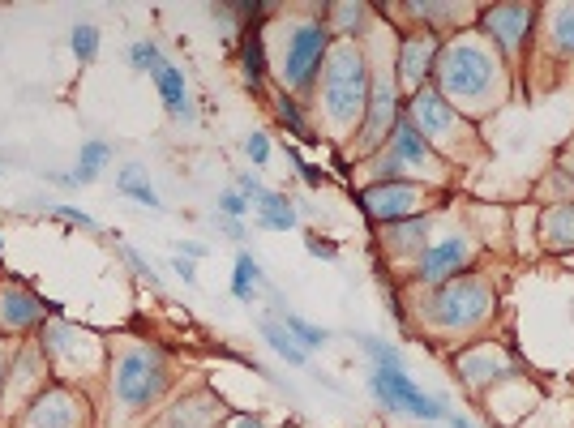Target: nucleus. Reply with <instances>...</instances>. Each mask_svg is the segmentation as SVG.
I'll return each instance as SVG.
<instances>
[{"label": "nucleus", "instance_id": "nucleus-24", "mask_svg": "<svg viewBox=\"0 0 574 428\" xmlns=\"http://www.w3.org/2000/svg\"><path fill=\"white\" fill-rule=\"evenodd\" d=\"M69 43H73V52H78L82 65H90L95 52H99V30L90 22H78V26H73V35H69Z\"/></svg>", "mask_w": 574, "mask_h": 428}, {"label": "nucleus", "instance_id": "nucleus-10", "mask_svg": "<svg viewBox=\"0 0 574 428\" xmlns=\"http://www.w3.org/2000/svg\"><path fill=\"white\" fill-rule=\"evenodd\" d=\"M467 240H446V244H437V249H429L425 257H420V279H446V274H455L463 262H467Z\"/></svg>", "mask_w": 574, "mask_h": 428}, {"label": "nucleus", "instance_id": "nucleus-21", "mask_svg": "<svg viewBox=\"0 0 574 428\" xmlns=\"http://www.w3.org/2000/svg\"><path fill=\"white\" fill-rule=\"evenodd\" d=\"M283 326H287V334L300 343V347H326L330 343V334L322 330V326H313V321H305V317H296V313H283Z\"/></svg>", "mask_w": 574, "mask_h": 428}, {"label": "nucleus", "instance_id": "nucleus-19", "mask_svg": "<svg viewBox=\"0 0 574 428\" xmlns=\"http://www.w3.org/2000/svg\"><path fill=\"white\" fill-rule=\"evenodd\" d=\"M545 240L553 249H574V206H557L545 219Z\"/></svg>", "mask_w": 574, "mask_h": 428}, {"label": "nucleus", "instance_id": "nucleus-23", "mask_svg": "<svg viewBox=\"0 0 574 428\" xmlns=\"http://www.w3.org/2000/svg\"><path fill=\"white\" fill-rule=\"evenodd\" d=\"M240 56H245V82L249 86H262V73H266V60H262V39L253 35H245V48H240Z\"/></svg>", "mask_w": 574, "mask_h": 428}, {"label": "nucleus", "instance_id": "nucleus-7", "mask_svg": "<svg viewBox=\"0 0 574 428\" xmlns=\"http://www.w3.org/2000/svg\"><path fill=\"white\" fill-rule=\"evenodd\" d=\"M365 210L373 214V219H399V214L407 210H416L420 202V189L416 185H399V180H390V185H373L365 197Z\"/></svg>", "mask_w": 574, "mask_h": 428}, {"label": "nucleus", "instance_id": "nucleus-1", "mask_svg": "<svg viewBox=\"0 0 574 428\" xmlns=\"http://www.w3.org/2000/svg\"><path fill=\"white\" fill-rule=\"evenodd\" d=\"M326 107L339 125H352L365 107V60L356 48H339L326 65Z\"/></svg>", "mask_w": 574, "mask_h": 428}, {"label": "nucleus", "instance_id": "nucleus-6", "mask_svg": "<svg viewBox=\"0 0 574 428\" xmlns=\"http://www.w3.org/2000/svg\"><path fill=\"white\" fill-rule=\"evenodd\" d=\"M159 390H163V369H159L155 356H146V351H133V356L116 369V394L133 407L150 403Z\"/></svg>", "mask_w": 574, "mask_h": 428}, {"label": "nucleus", "instance_id": "nucleus-14", "mask_svg": "<svg viewBox=\"0 0 574 428\" xmlns=\"http://www.w3.org/2000/svg\"><path fill=\"white\" fill-rule=\"evenodd\" d=\"M262 339H266L270 347H275L287 364H296V369H309V351L300 347V343L292 339V334H287L283 321H270V317H262Z\"/></svg>", "mask_w": 574, "mask_h": 428}, {"label": "nucleus", "instance_id": "nucleus-11", "mask_svg": "<svg viewBox=\"0 0 574 428\" xmlns=\"http://www.w3.org/2000/svg\"><path fill=\"white\" fill-rule=\"evenodd\" d=\"M253 210H258V223L270 227V232H292L296 227V206L287 202L283 193L262 189L258 197H253Z\"/></svg>", "mask_w": 574, "mask_h": 428}, {"label": "nucleus", "instance_id": "nucleus-3", "mask_svg": "<svg viewBox=\"0 0 574 428\" xmlns=\"http://www.w3.org/2000/svg\"><path fill=\"white\" fill-rule=\"evenodd\" d=\"M369 386L377 394V403H386L390 411H407V416H416V420H446L450 416V407L442 399H429L425 390L416 386L407 373H382V369H373L369 373Z\"/></svg>", "mask_w": 574, "mask_h": 428}, {"label": "nucleus", "instance_id": "nucleus-40", "mask_svg": "<svg viewBox=\"0 0 574 428\" xmlns=\"http://www.w3.org/2000/svg\"><path fill=\"white\" fill-rule=\"evenodd\" d=\"M232 428H262V420H253V416H240Z\"/></svg>", "mask_w": 574, "mask_h": 428}, {"label": "nucleus", "instance_id": "nucleus-26", "mask_svg": "<svg viewBox=\"0 0 574 428\" xmlns=\"http://www.w3.org/2000/svg\"><path fill=\"white\" fill-rule=\"evenodd\" d=\"M26 300H30V296H22V292L13 296V292H9V296H5V321H13V326H26V321H35V317H39V304H26Z\"/></svg>", "mask_w": 574, "mask_h": 428}, {"label": "nucleus", "instance_id": "nucleus-36", "mask_svg": "<svg viewBox=\"0 0 574 428\" xmlns=\"http://www.w3.org/2000/svg\"><path fill=\"white\" fill-rule=\"evenodd\" d=\"M125 257H129V266H133V270H138V274H142V279H150V283H159V274H155V270H150V266L142 262V253H133V249H125Z\"/></svg>", "mask_w": 574, "mask_h": 428}, {"label": "nucleus", "instance_id": "nucleus-32", "mask_svg": "<svg viewBox=\"0 0 574 428\" xmlns=\"http://www.w3.org/2000/svg\"><path fill=\"white\" fill-rule=\"evenodd\" d=\"M52 214H56V219H65V223H78V227H95V219H90V214L73 210V206H52Z\"/></svg>", "mask_w": 574, "mask_h": 428}, {"label": "nucleus", "instance_id": "nucleus-8", "mask_svg": "<svg viewBox=\"0 0 574 428\" xmlns=\"http://www.w3.org/2000/svg\"><path fill=\"white\" fill-rule=\"evenodd\" d=\"M485 22H489V35H497V39H502L510 52H515L519 43H523V35H527V22H532V9H523V5H497Z\"/></svg>", "mask_w": 574, "mask_h": 428}, {"label": "nucleus", "instance_id": "nucleus-9", "mask_svg": "<svg viewBox=\"0 0 574 428\" xmlns=\"http://www.w3.org/2000/svg\"><path fill=\"white\" fill-rule=\"evenodd\" d=\"M412 120L420 129H425L429 137H442V133H450L455 129V112L433 95V90H420V95L412 99Z\"/></svg>", "mask_w": 574, "mask_h": 428}, {"label": "nucleus", "instance_id": "nucleus-18", "mask_svg": "<svg viewBox=\"0 0 574 428\" xmlns=\"http://www.w3.org/2000/svg\"><path fill=\"white\" fill-rule=\"evenodd\" d=\"M116 185H120V193H125V197H133V202H138V206L159 210V197H155V189H150V180L142 176V167H138V163H129L125 172L116 176Z\"/></svg>", "mask_w": 574, "mask_h": 428}, {"label": "nucleus", "instance_id": "nucleus-2", "mask_svg": "<svg viewBox=\"0 0 574 428\" xmlns=\"http://www.w3.org/2000/svg\"><path fill=\"white\" fill-rule=\"evenodd\" d=\"M497 82V69L485 48H476V43H459V48H450L442 56V86L446 95H463V99H485L489 86Z\"/></svg>", "mask_w": 574, "mask_h": 428}, {"label": "nucleus", "instance_id": "nucleus-34", "mask_svg": "<svg viewBox=\"0 0 574 428\" xmlns=\"http://www.w3.org/2000/svg\"><path fill=\"white\" fill-rule=\"evenodd\" d=\"M305 244H309L313 257H322V262H335V244H326V240H317V236H309Z\"/></svg>", "mask_w": 574, "mask_h": 428}, {"label": "nucleus", "instance_id": "nucleus-22", "mask_svg": "<svg viewBox=\"0 0 574 428\" xmlns=\"http://www.w3.org/2000/svg\"><path fill=\"white\" fill-rule=\"evenodd\" d=\"M360 347L369 351V356L377 360V369L382 373H403V356L390 343H382V339H373V334H360Z\"/></svg>", "mask_w": 574, "mask_h": 428}, {"label": "nucleus", "instance_id": "nucleus-27", "mask_svg": "<svg viewBox=\"0 0 574 428\" xmlns=\"http://www.w3.org/2000/svg\"><path fill=\"white\" fill-rule=\"evenodd\" d=\"M553 39L562 52H574V5H566L557 13V26H553Z\"/></svg>", "mask_w": 574, "mask_h": 428}, {"label": "nucleus", "instance_id": "nucleus-13", "mask_svg": "<svg viewBox=\"0 0 574 428\" xmlns=\"http://www.w3.org/2000/svg\"><path fill=\"white\" fill-rule=\"evenodd\" d=\"M155 86H159V99L172 116H189V90H185V73L176 65H163L155 73Z\"/></svg>", "mask_w": 574, "mask_h": 428}, {"label": "nucleus", "instance_id": "nucleus-33", "mask_svg": "<svg viewBox=\"0 0 574 428\" xmlns=\"http://www.w3.org/2000/svg\"><path fill=\"white\" fill-rule=\"evenodd\" d=\"M287 159H292V163H296V172H300V176H305V180H309V185H322V172H313V167H309L305 159H300V155H296V150H287Z\"/></svg>", "mask_w": 574, "mask_h": 428}, {"label": "nucleus", "instance_id": "nucleus-4", "mask_svg": "<svg viewBox=\"0 0 574 428\" xmlns=\"http://www.w3.org/2000/svg\"><path fill=\"white\" fill-rule=\"evenodd\" d=\"M322 52H326V26H317V22L296 26L292 39H287V56H283V82L305 86L317 73V65H322Z\"/></svg>", "mask_w": 574, "mask_h": 428}, {"label": "nucleus", "instance_id": "nucleus-28", "mask_svg": "<svg viewBox=\"0 0 574 428\" xmlns=\"http://www.w3.org/2000/svg\"><path fill=\"white\" fill-rule=\"evenodd\" d=\"M206 420H210V407L198 411V403H185L172 411V428H206Z\"/></svg>", "mask_w": 574, "mask_h": 428}, {"label": "nucleus", "instance_id": "nucleus-35", "mask_svg": "<svg viewBox=\"0 0 574 428\" xmlns=\"http://www.w3.org/2000/svg\"><path fill=\"white\" fill-rule=\"evenodd\" d=\"M236 185H240V193H245L249 202L262 193V185H258V176H253V172H240V176H236Z\"/></svg>", "mask_w": 574, "mask_h": 428}, {"label": "nucleus", "instance_id": "nucleus-15", "mask_svg": "<svg viewBox=\"0 0 574 428\" xmlns=\"http://www.w3.org/2000/svg\"><path fill=\"white\" fill-rule=\"evenodd\" d=\"M390 116H395V90H390V82H382L373 90V112H369V129H365V146H377L386 137V125Z\"/></svg>", "mask_w": 574, "mask_h": 428}, {"label": "nucleus", "instance_id": "nucleus-16", "mask_svg": "<svg viewBox=\"0 0 574 428\" xmlns=\"http://www.w3.org/2000/svg\"><path fill=\"white\" fill-rule=\"evenodd\" d=\"M108 159H112L108 142H86L82 155H78V167H73V185H90V180L103 172V163H108Z\"/></svg>", "mask_w": 574, "mask_h": 428}, {"label": "nucleus", "instance_id": "nucleus-41", "mask_svg": "<svg viewBox=\"0 0 574 428\" xmlns=\"http://www.w3.org/2000/svg\"><path fill=\"white\" fill-rule=\"evenodd\" d=\"M446 420H450V428H472V424H467L463 416H455V411H450V416H446Z\"/></svg>", "mask_w": 574, "mask_h": 428}, {"label": "nucleus", "instance_id": "nucleus-39", "mask_svg": "<svg viewBox=\"0 0 574 428\" xmlns=\"http://www.w3.org/2000/svg\"><path fill=\"white\" fill-rule=\"evenodd\" d=\"M180 253H185V257H202V253H206V244H198V240H189V244H180Z\"/></svg>", "mask_w": 574, "mask_h": 428}, {"label": "nucleus", "instance_id": "nucleus-12", "mask_svg": "<svg viewBox=\"0 0 574 428\" xmlns=\"http://www.w3.org/2000/svg\"><path fill=\"white\" fill-rule=\"evenodd\" d=\"M395 159L403 163V167H425V163H433V150H429V142L420 137V129L412 125V120H399L395 125Z\"/></svg>", "mask_w": 574, "mask_h": 428}, {"label": "nucleus", "instance_id": "nucleus-20", "mask_svg": "<svg viewBox=\"0 0 574 428\" xmlns=\"http://www.w3.org/2000/svg\"><path fill=\"white\" fill-rule=\"evenodd\" d=\"M258 283H262V266L253 262V253H240V257H236V274H232V292H236V300H253Z\"/></svg>", "mask_w": 574, "mask_h": 428}, {"label": "nucleus", "instance_id": "nucleus-17", "mask_svg": "<svg viewBox=\"0 0 574 428\" xmlns=\"http://www.w3.org/2000/svg\"><path fill=\"white\" fill-rule=\"evenodd\" d=\"M433 52H437V43H433V39H425V35L412 39V43L403 48V78L412 82V86H416L420 78H425V69H429Z\"/></svg>", "mask_w": 574, "mask_h": 428}, {"label": "nucleus", "instance_id": "nucleus-25", "mask_svg": "<svg viewBox=\"0 0 574 428\" xmlns=\"http://www.w3.org/2000/svg\"><path fill=\"white\" fill-rule=\"evenodd\" d=\"M129 65L138 73H159L163 69V52L150 39H142V43H133V48H129Z\"/></svg>", "mask_w": 574, "mask_h": 428}, {"label": "nucleus", "instance_id": "nucleus-38", "mask_svg": "<svg viewBox=\"0 0 574 428\" xmlns=\"http://www.w3.org/2000/svg\"><path fill=\"white\" fill-rule=\"evenodd\" d=\"M395 240H399V244H416V240H420V223H403V227H395Z\"/></svg>", "mask_w": 574, "mask_h": 428}, {"label": "nucleus", "instance_id": "nucleus-37", "mask_svg": "<svg viewBox=\"0 0 574 428\" xmlns=\"http://www.w3.org/2000/svg\"><path fill=\"white\" fill-rule=\"evenodd\" d=\"M172 270H176V274H180V279H185V283H193V279H198V266H193L189 257H176V262H172Z\"/></svg>", "mask_w": 574, "mask_h": 428}, {"label": "nucleus", "instance_id": "nucleus-29", "mask_svg": "<svg viewBox=\"0 0 574 428\" xmlns=\"http://www.w3.org/2000/svg\"><path fill=\"white\" fill-rule=\"evenodd\" d=\"M219 210H223V214H228V219L236 223V219H240V214H245V210H249V197H245V193H240V189H228V193H219Z\"/></svg>", "mask_w": 574, "mask_h": 428}, {"label": "nucleus", "instance_id": "nucleus-5", "mask_svg": "<svg viewBox=\"0 0 574 428\" xmlns=\"http://www.w3.org/2000/svg\"><path fill=\"white\" fill-rule=\"evenodd\" d=\"M489 313V287L476 279H463L437 296V321L442 326H476Z\"/></svg>", "mask_w": 574, "mask_h": 428}, {"label": "nucleus", "instance_id": "nucleus-31", "mask_svg": "<svg viewBox=\"0 0 574 428\" xmlns=\"http://www.w3.org/2000/svg\"><path fill=\"white\" fill-rule=\"evenodd\" d=\"M279 116H283V125H292L296 133H305V120H300V112H296V103H292V99H287V95L279 99Z\"/></svg>", "mask_w": 574, "mask_h": 428}, {"label": "nucleus", "instance_id": "nucleus-30", "mask_svg": "<svg viewBox=\"0 0 574 428\" xmlns=\"http://www.w3.org/2000/svg\"><path fill=\"white\" fill-rule=\"evenodd\" d=\"M245 150H249V159H253V163H258V167H262V163L270 159V142H266V133H249V142H245Z\"/></svg>", "mask_w": 574, "mask_h": 428}]
</instances>
